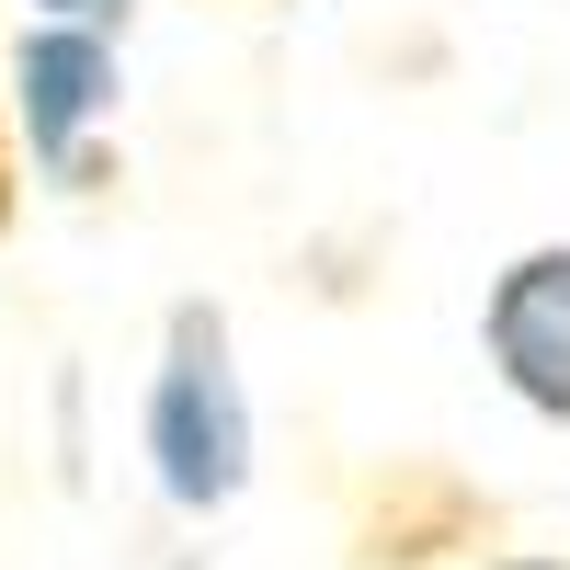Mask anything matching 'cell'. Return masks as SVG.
Listing matches in <instances>:
<instances>
[{"mask_svg":"<svg viewBox=\"0 0 570 570\" xmlns=\"http://www.w3.org/2000/svg\"><path fill=\"white\" fill-rule=\"evenodd\" d=\"M137 445H149V480H160L171 513H228L252 491V400H240V365H228V308L217 297L171 308Z\"/></svg>","mask_w":570,"mask_h":570,"instance_id":"obj_1","label":"cell"},{"mask_svg":"<svg viewBox=\"0 0 570 570\" xmlns=\"http://www.w3.org/2000/svg\"><path fill=\"white\" fill-rule=\"evenodd\" d=\"M115 104H126V58H115V35H91V23H35L23 35V58H12V91H0V115H23V149L12 160H35L46 183H80L104 171L91 160V137L115 126Z\"/></svg>","mask_w":570,"mask_h":570,"instance_id":"obj_2","label":"cell"},{"mask_svg":"<svg viewBox=\"0 0 570 570\" xmlns=\"http://www.w3.org/2000/svg\"><path fill=\"white\" fill-rule=\"evenodd\" d=\"M480 354L513 389V411L570 422V240H537L491 274L480 297Z\"/></svg>","mask_w":570,"mask_h":570,"instance_id":"obj_3","label":"cell"},{"mask_svg":"<svg viewBox=\"0 0 570 570\" xmlns=\"http://www.w3.org/2000/svg\"><path fill=\"white\" fill-rule=\"evenodd\" d=\"M491 537V502L456 480V468L411 456L389 480H365V513H354V570H434L445 548H480Z\"/></svg>","mask_w":570,"mask_h":570,"instance_id":"obj_4","label":"cell"},{"mask_svg":"<svg viewBox=\"0 0 570 570\" xmlns=\"http://www.w3.org/2000/svg\"><path fill=\"white\" fill-rule=\"evenodd\" d=\"M137 0H35V23H91V35H126Z\"/></svg>","mask_w":570,"mask_h":570,"instance_id":"obj_5","label":"cell"},{"mask_svg":"<svg viewBox=\"0 0 570 570\" xmlns=\"http://www.w3.org/2000/svg\"><path fill=\"white\" fill-rule=\"evenodd\" d=\"M12 217H23V160H12V115H0V240H12Z\"/></svg>","mask_w":570,"mask_h":570,"instance_id":"obj_6","label":"cell"},{"mask_svg":"<svg viewBox=\"0 0 570 570\" xmlns=\"http://www.w3.org/2000/svg\"><path fill=\"white\" fill-rule=\"evenodd\" d=\"M480 570H570V548H502V559H480Z\"/></svg>","mask_w":570,"mask_h":570,"instance_id":"obj_7","label":"cell"}]
</instances>
